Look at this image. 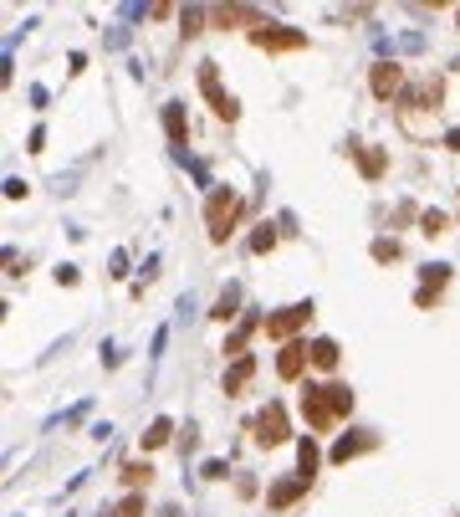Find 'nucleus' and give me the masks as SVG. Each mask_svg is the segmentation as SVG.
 <instances>
[{"label": "nucleus", "instance_id": "obj_1", "mask_svg": "<svg viewBox=\"0 0 460 517\" xmlns=\"http://www.w3.org/2000/svg\"><path fill=\"white\" fill-rule=\"evenodd\" d=\"M348 410H353L348 384H307V390H302V420L312 430H333Z\"/></svg>", "mask_w": 460, "mask_h": 517}, {"label": "nucleus", "instance_id": "obj_2", "mask_svg": "<svg viewBox=\"0 0 460 517\" xmlns=\"http://www.w3.org/2000/svg\"><path fill=\"white\" fill-rule=\"evenodd\" d=\"M236 221H241V195L230 190V185L210 190V200H205V231H210V241H225L230 231H236Z\"/></svg>", "mask_w": 460, "mask_h": 517}, {"label": "nucleus", "instance_id": "obj_3", "mask_svg": "<svg viewBox=\"0 0 460 517\" xmlns=\"http://www.w3.org/2000/svg\"><path fill=\"white\" fill-rule=\"evenodd\" d=\"M312 313H317L312 303H292V308H282V313H271V318H266V338H276V343H292V338H297V333L312 323Z\"/></svg>", "mask_w": 460, "mask_h": 517}, {"label": "nucleus", "instance_id": "obj_4", "mask_svg": "<svg viewBox=\"0 0 460 517\" xmlns=\"http://www.w3.org/2000/svg\"><path fill=\"white\" fill-rule=\"evenodd\" d=\"M200 93L210 98L215 118H225V123H236V118H241V103H236V98H230V93L220 88V72H215V62H200Z\"/></svg>", "mask_w": 460, "mask_h": 517}, {"label": "nucleus", "instance_id": "obj_5", "mask_svg": "<svg viewBox=\"0 0 460 517\" xmlns=\"http://www.w3.org/2000/svg\"><path fill=\"white\" fill-rule=\"evenodd\" d=\"M251 47H261V52H302V47H307V36H302V31H292V26L266 21V26H256V31H251Z\"/></svg>", "mask_w": 460, "mask_h": 517}, {"label": "nucleus", "instance_id": "obj_6", "mask_svg": "<svg viewBox=\"0 0 460 517\" xmlns=\"http://www.w3.org/2000/svg\"><path fill=\"white\" fill-rule=\"evenodd\" d=\"M440 98H445V82H440V77H425V82H409L404 98H399V108H404V118H414V113H435Z\"/></svg>", "mask_w": 460, "mask_h": 517}, {"label": "nucleus", "instance_id": "obj_7", "mask_svg": "<svg viewBox=\"0 0 460 517\" xmlns=\"http://www.w3.org/2000/svg\"><path fill=\"white\" fill-rule=\"evenodd\" d=\"M251 430H256V446H282V441L292 436V425H287V410L276 405V400H271V405H266V410L251 420Z\"/></svg>", "mask_w": 460, "mask_h": 517}, {"label": "nucleus", "instance_id": "obj_8", "mask_svg": "<svg viewBox=\"0 0 460 517\" xmlns=\"http://www.w3.org/2000/svg\"><path fill=\"white\" fill-rule=\"evenodd\" d=\"M368 88H374V98H404V67L399 62H379L374 72H368Z\"/></svg>", "mask_w": 460, "mask_h": 517}, {"label": "nucleus", "instance_id": "obj_9", "mask_svg": "<svg viewBox=\"0 0 460 517\" xmlns=\"http://www.w3.org/2000/svg\"><path fill=\"white\" fill-rule=\"evenodd\" d=\"M450 282V267H425V282L414 287V308H435L440 303V292Z\"/></svg>", "mask_w": 460, "mask_h": 517}, {"label": "nucleus", "instance_id": "obj_10", "mask_svg": "<svg viewBox=\"0 0 460 517\" xmlns=\"http://www.w3.org/2000/svg\"><path fill=\"white\" fill-rule=\"evenodd\" d=\"M374 446H379V436H374V430H348V436H343V441L333 446V461H338V466H348L353 456L374 451Z\"/></svg>", "mask_w": 460, "mask_h": 517}, {"label": "nucleus", "instance_id": "obj_11", "mask_svg": "<svg viewBox=\"0 0 460 517\" xmlns=\"http://www.w3.org/2000/svg\"><path fill=\"white\" fill-rule=\"evenodd\" d=\"M307 364H312L307 343H282V354H276V374H282V379H302Z\"/></svg>", "mask_w": 460, "mask_h": 517}, {"label": "nucleus", "instance_id": "obj_12", "mask_svg": "<svg viewBox=\"0 0 460 517\" xmlns=\"http://www.w3.org/2000/svg\"><path fill=\"white\" fill-rule=\"evenodd\" d=\"M210 21H215V26H251V31H256V26H266L256 6H215V11H210Z\"/></svg>", "mask_w": 460, "mask_h": 517}, {"label": "nucleus", "instance_id": "obj_13", "mask_svg": "<svg viewBox=\"0 0 460 517\" xmlns=\"http://www.w3.org/2000/svg\"><path fill=\"white\" fill-rule=\"evenodd\" d=\"M164 134H169L174 154L184 159V139H190V123H184V103H164Z\"/></svg>", "mask_w": 460, "mask_h": 517}, {"label": "nucleus", "instance_id": "obj_14", "mask_svg": "<svg viewBox=\"0 0 460 517\" xmlns=\"http://www.w3.org/2000/svg\"><path fill=\"white\" fill-rule=\"evenodd\" d=\"M348 154L358 159V169H363V180H379L384 169H389V154H379V149H368V144H348Z\"/></svg>", "mask_w": 460, "mask_h": 517}, {"label": "nucleus", "instance_id": "obj_15", "mask_svg": "<svg viewBox=\"0 0 460 517\" xmlns=\"http://www.w3.org/2000/svg\"><path fill=\"white\" fill-rule=\"evenodd\" d=\"M251 374H256V359H251V354H246V359H236V364L225 369V395H241Z\"/></svg>", "mask_w": 460, "mask_h": 517}, {"label": "nucleus", "instance_id": "obj_16", "mask_svg": "<svg viewBox=\"0 0 460 517\" xmlns=\"http://www.w3.org/2000/svg\"><path fill=\"white\" fill-rule=\"evenodd\" d=\"M307 487H312V482H302V477H292V482H276V487L266 492V502H271V507H292V502H297Z\"/></svg>", "mask_w": 460, "mask_h": 517}, {"label": "nucleus", "instance_id": "obj_17", "mask_svg": "<svg viewBox=\"0 0 460 517\" xmlns=\"http://www.w3.org/2000/svg\"><path fill=\"white\" fill-rule=\"evenodd\" d=\"M307 349H312V364H317L322 374H328V369H338V343H333V338H312Z\"/></svg>", "mask_w": 460, "mask_h": 517}, {"label": "nucleus", "instance_id": "obj_18", "mask_svg": "<svg viewBox=\"0 0 460 517\" xmlns=\"http://www.w3.org/2000/svg\"><path fill=\"white\" fill-rule=\"evenodd\" d=\"M236 308H241V287H225V292L215 297L210 318H215V323H230V318H236Z\"/></svg>", "mask_w": 460, "mask_h": 517}, {"label": "nucleus", "instance_id": "obj_19", "mask_svg": "<svg viewBox=\"0 0 460 517\" xmlns=\"http://www.w3.org/2000/svg\"><path fill=\"white\" fill-rule=\"evenodd\" d=\"M317 461H322V456H317V441L307 436V441L297 446V477H302V482H312V477H317Z\"/></svg>", "mask_w": 460, "mask_h": 517}, {"label": "nucleus", "instance_id": "obj_20", "mask_svg": "<svg viewBox=\"0 0 460 517\" xmlns=\"http://www.w3.org/2000/svg\"><path fill=\"white\" fill-rule=\"evenodd\" d=\"M256 328H261V318H246V323H241L236 333H230V338H225V354H236V359H246L241 349H246V338H251Z\"/></svg>", "mask_w": 460, "mask_h": 517}, {"label": "nucleus", "instance_id": "obj_21", "mask_svg": "<svg viewBox=\"0 0 460 517\" xmlns=\"http://www.w3.org/2000/svg\"><path fill=\"white\" fill-rule=\"evenodd\" d=\"M169 436H174V420H164V415H159V420H154V425L144 430V451H154V446H164Z\"/></svg>", "mask_w": 460, "mask_h": 517}, {"label": "nucleus", "instance_id": "obj_22", "mask_svg": "<svg viewBox=\"0 0 460 517\" xmlns=\"http://www.w3.org/2000/svg\"><path fill=\"white\" fill-rule=\"evenodd\" d=\"M149 477H154L149 461H144V466H138V461H123V482H128V487H149Z\"/></svg>", "mask_w": 460, "mask_h": 517}, {"label": "nucleus", "instance_id": "obj_23", "mask_svg": "<svg viewBox=\"0 0 460 517\" xmlns=\"http://www.w3.org/2000/svg\"><path fill=\"white\" fill-rule=\"evenodd\" d=\"M108 517H144V497H123Z\"/></svg>", "mask_w": 460, "mask_h": 517}, {"label": "nucleus", "instance_id": "obj_24", "mask_svg": "<svg viewBox=\"0 0 460 517\" xmlns=\"http://www.w3.org/2000/svg\"><path fill=\"white\" fill-rule=\"evenodd\" d=\"M420 231H425V236H440V231H445V215H440V210H425V215H420Z\"/></svg>", "mask_w": 460, "mask_h": 517}, {"label": "nucleus", "instance_id": "obj_25", "mask_svg": "<svg viewBox=\"0 0 460 517\" xmlns=\"http://www.w3.org/2000/svg\"><path fill=\"white\" fill-rule=\"evenodd\" d=\"M271 246H276V231H271V226H256V236H251V251L261 256V251H271Z\"/></svg>", "mask_w": 460, "mask_h": 517}, {"label": "nucleus", "instance_id": "obj_26", "mask_svg": "<svg viewBox=\"0 0 460 517\" xmlns=\"http://www.w3.org/2000/svg\"><path fill=\"white\" fill-rule=\"evenodd\" d=\"M374 262H399V241H374Z\"/></svg>", "mask_w": 460, "mask_h": 517}, {"label": "nucleus", "instance_id": "obj_27", "mask_svg": "<svg viewBox=\"0 0 460 517\" xmlns=\"http://www.w3.org/2000/svg\"><path fill=\"white\" fill-rule=\"evenodd\" d=\"M205 16H210V11H184V26H179V31H184V36H200V21H205Z\"/></svg>", "mask_w": 460, "mask_h": 517}, {"label": "nucleus", "instance_id": "obj_28", "mask_svg": "<svg viewBox=\"0 0 460 517\" xmlns=\"http://www.w3.org/2000/svg\"><path fill=\"white\" fill-rule=\"evenodd\" d=\"M26 190H31L26 180H6V195H11V200H26Z\"/></svg>", "mask_w": 460, "mask_h": 517}, {"label": "nucleus", "instance_id": "obj_29", "mask_svg": "<svg viewBox=\"0 0 460 517\" xmlns=\"http://www.w3.org/2000/svg\"><path fill=\"white\" fill-rule=\"evenodd\" d=\"M205 477H210V482H225V461H205Z\"/></svg>", "mask_w": 460, "mask_h": 517}, {"label": "nucleus", "instance_id": "obj_30", "mask_svg": "<svg viewBox=\"0 0 460 517\" xmlns=\"http://www.w3.org/2000/svg\"><path fill=\"white\" fill-rule=\"evenodd\" d=\"M455 67H460V62H455Z\"/></svg>", "mask_w": 460, "mask_h": 517}]
</instances>
